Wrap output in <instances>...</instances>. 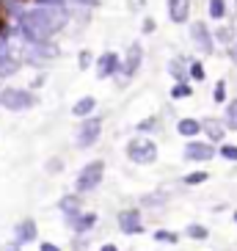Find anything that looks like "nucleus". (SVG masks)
Returning <instances> with one entry per match:
<instances>
[{
  "instance_id": "f257e3e1",
  "label": "nucleus",
  "mask_w": 237,
  "mask_h": 251,
  "mask_svg": "<svg viewBox=\"0 0 237 251\" xmlns=\"http://www.w3.org/2000/svg\"><path fill=\"white\" fill-rule=\"evenodd\" d=\"M67 25V14H64V8L58 6H39L33 11H25L20 17V30H23V36L33 45L39 42H47L52 33H58L61 28Z\"/></svg>"
},
{
  "instance_id": "f03ea898",
  "label": "nucleus",
  "mask_w": 237,
  "mask_h": 251,
  "mask_svg": "<svg viewBox=\"0 0 237 251\" xmlns=\"http://www.w3.org/2000/svg\"><path fill=\"white\" fill-rule=\"evenodd\" d=\"M127 157L138 166H152V163H157V144L152 138L138 135L127 144Z\"/></svg>"
},
{
  "instance_id": "7ed1b4c3",
  "label": "nucleus",
  "mask_w": 237,
  "mask_h": 251,
  "mask_svg": "<svg viewBox=\"0 0 237 251\" xmlns=\"http://www.w3.org/2000/svg\"><path fill=\"white\" fill-rule=\"evenodd\" d=\"M102 177H105V163L102 160L86 163V166L80 169V174H77V179H74V191H77V193L94 191L96 185L102 182Z\"/></svg>"
},
{
  "instance_id": "20e7f679",
  "label": "nucleus",
  "mask_w": 237,
  "mask_h": 251,
  "mask_svg": "<svg viewBox=\"0 0 237 251\" xmlns=\"http://www.w3.org/2000/svg\"><path fill=\"white\" fill-rule=\"evenodd\" d=\"M0 105L8 108V111H28V108L36 105V97L23 89H3L0 91Z\"/></svg>"
},
{
  "instance_id": "39448f33",
  "label": "nucleus",
  "mask_w": 237,
  "mask_h": 251,
  "mask_svg": "<svg viewBox=\"0 0 237 251\" xmlns=\"http://www.w3.org/2000/svg\"><path fill=\"white\" fill-rule=\"evenodd\" d=\"M99 133H102V119L86 116L80 125V133H77V147H94L99 141Z\"/></svg>"
},
{
  "instance_id": "423d86ee",
  "label": "nucleus",
  "mask_w": 237,
  "mask_h": 251,
  "mask_svg": "<svg viewBox=\"0 0 237 251\" xmlns=\"http://www.w3.org/2000/svg\"><path fill=\"white\" fill-rule=\"evenodd\" d=\"M118 229L124 235H141L143 224H141V213L138 210H121L118 213Z\"/></svg>"
},
{
  "instance_id": "0eeeda50",
  "label": "nucleus",
  "mask_w": 237,
  "mask_h": 251,
  "mask_svg": "<svg viewBox=\"0 0 237 251\" xmlns=\"http://www.w3.org/2000/svg\"><path fill=\"white\" fill-rule=\"evenodd\" d=\"M118 67H121V61H118L116 52H102V55H99V61H96V77H99V80H105V77L116 75Z\"/></svg>"
},
{
  "instance_id": "6e6552de",
  "label": "nucleus",
  "mask_w": 237,
  "mask_h": 251,
  "mask_svg": "<svg viewBox=\"0 0 237 251\" xmlns=\"http://www.w3.org/2000/svg\"><path fill=\"white\" fill-rule=\"evenodd\" d=\"M190 39L196 42V47H199L201 52H213V36H210V30L204 23H193L190 25Z\"/></svg>"
},
{
  "instance_id": "1a4fd4ad",
  "label": "nucleus",
  "mask_w": 237,
  "mask_h": 251,
  "mask_svg": "<svg viewBox=\"0 0 237 251\" xmlns=\"http://www.w3.org/2000/svg\"><path fill=\"white\" fill-rule=\"evenodd\" d=\"M215 157V149L210 144H201V141H188L185 147V160H210Z\"/></svg>"
},
{
  "instance_id": "9d476101",
  "label": "nucleus",
  "mask_w": 237,
  "mask_h": 251,
  "mask_svg": "<svg viewBox=\"0 0 237 251\" xmlns=\"http://www.w3.org/2000/svg\"><path fill=\"white\" fill-rule=\"evenodd\" d=\"M141 58H143V47L135 42L133 47H130V52H127L124 64H121V69H124L127 77H133V75H138V69H141Z\"/></svg>"
},
{
  "instance_id": "9b49d317",
  "label": "nucleus",
  "mask_w": 237,
  "mask_h": 251,
  "mask_svg": "<svg viewBox=\"0 0 237 251\" xmlns=\"http://www.w3.org/2000/svg\"><path fill=\"white\" fill-rule=\"evenodd\" d=\"M168 17L171 23H188L190 20V0H168Z\"/></svg>"
},
{
  "instance_id": "f8f14e48",
  "label": "nucleus",
  "mask_w": 237,
  "mask_h": 251,
  "mask_svg": "<svg viewBox=\"0 0 237 251\" xmlns=\"http://www.w3.org/2000/svg\"><path fill=\"white\" fill-rule=\"evenodd\" d=\"M14 240H17L20 246L30 243V240H36V221H30V218H25V221L20 224V226H17Z\"/></svg>"
},
{
  "instance_id": "ddd939ff",
  "label": "nucleus",
  "mask_w": 237,
  "mask_h": 251,
  "mask_svg": "<svg viewBox=\"0 0 237 251\" xmlns=\"http://www.w3.org/2000/svg\"><path fill=\"white\" fill-rule=\"evenodd\" d=\"M69 224H72L74 232H89L96 224V215L94 213H74V215H69Z\"/></svg>"
},
{
  "instance_id": "4468645a",
  "label": "nucleus",
  "mask_w": 237,
  "mask_h": 251,
  "mask_svg": "<svg viewBox=\"0 0 237 251\" xmlns=\"http://www.w3.org/2000/svg\"><path fill=\"white\" fill-rule=\"evenodd\" d=\"M177 133L182 135V138H196V135L201 133V122H196V119H179Z\"/></svg>"
},
{
  "instance_id": "2eb2a0df",
  "label": "nucleus",
  "mask_w": 237,
  "mask_h": 251,
  "mask_svg": "<svg viewBox=\"0 0 237 251\" xmlns=\"http://www.w3.org/2000/svg\"><path fill=\"white\" fill-rule=\"evenodd\" d=\"M96 108V100L94 97H83V100H77V102L72 105V113L77 119H86V116H91V111Z\"/></svg>"
},
{
  "instance_id": "dca6fc26",
  "label": "nucleus",
  "mask_w": 237,
  "mask_h": 251,
  "mask_svg": "<svg viewBox=\"0 0 237 251\" xmlns=\"http://www.w3.org/2000/svg\"><path fill=\"white\" fill-rule=\"evenodd\" d=\"M201 130L210 135V141H223V135H226V127H223L218 119H207V122L201 125Z\"/></svg>"
},
{
  "instance_id": "f3484780",
  "label": "nucleus",
  "mask_w": 237,
  "mask_h": 251,
  "mask_svg": "<svg viewBox=\"0 0 237 251\" xmlns=\"http://www.w3.org/2000/svg\"><path fill=\"white\" fill-rule=\"evenodd\" d=\"M80 193H72V196H64L61 199V210L67 215H74V213H80Z\"/></svg>"
},
{
  "instance_id": "a211bd4d",
  "label": "nucleus",
  "mask_w": 237,
  "mask_h": 251,
  "mask_svg": "<svg viewBox=\"0 0 237 251\" xmlns=\"http://www.w3.org/2000/svg\"><path fill=\"white\" fill-rule=\"evenodd\" d=\"M185 235L190 237V240H207V237H210V229L201 226V224H190V226L185 229Z\"/></svg>"
},
{
  "instance_id": "6ab92c4d",
  "label": "nucleus",
  "mask_w": 237,
  "mask_h": 251,
  "mask_svg": "<svg viewBox=\"0 0 237 251\" xmlns=\"http://www.w3.org/2000/svg\"><path fill=\"white\" fill-rule=\"evenodd\" d=\"M210 17L213 20H223L226 17V3L223 0H210Z\"/></svg>"
},
{
  "instance_id": "aec40b11",
  "label": "nucleus",
  "mask_w": 237,
  "mask_h": 251,
  "mask_svg": "<svg viewBox=\"0 0 237 251\" xmlns=\"http://www.w3.org/2000/svg\"><path fill=\"white\" fill-rule=\"evenodd\" d=\"M215 39L223 42V45H232V42H235V30H232L229 25H221V28L215 30Z\"/></svg>"
},
{
  "instance_id": "412c9836",
  "label": "nucleus",
  "mask_w": 237,
  "mask_h": 251,
  "mask_svg": "<svg viewBox=\"0 0 237 251\" xmlns=\"http://www.w3.org/2000/svg\"><path fill=\"white\" fill-rule=\"evenodd\" d=\"M168 72H171V77H174V80H179V83L188 77V75H185V67H182V61H179V58L168 64Z\"/></svg>"
},
{
  "instance_id": "4be33fe9",
  "label": "nucleus",
  "mask_w": 237,
  "mask_h": 251,
  "mask_svg": "<svg viewBox=\"0 0 237 251\" xmlns=\"http://www.w3.org/2000/svg\"><path fill=\"white\" fill-rule=\"evenodd\" d=\"M226 127L237 130V100H232V102L226 105Z\"/></svg>"
},
{
  "instance_id": "5701e85b",
  "label": "nucleus",
  "mask_w": 237,
  "mask_h": 251,
  "mask_svg": "<svg viewBox=\"0 0 237 251\" xmlns=\"http://www.w3.org/2000/svg\"><path fill=\"white\" fill-rule=\"evenodd\" d=\"M207 179H210L207 171H193V174L185 177V185H201V182H207Z\"/></svg>"
},
{
  "instance_id": "b1692460",
  "label": "nucleus",
  "mask_w": 237,
  "mask_h": 251,
  "mask_svg": "<svg viewBox=\"0 0 237 251\" xmlns=\"http://www.w3.org/2000/svg\"><path fill=\"white\" fill-rule=\"evenodd\" d=\"M171 97H174V100H185V97H190V86H188V83H177V86L171 89Z\"/></svg>"
},
{
  "instance_id": "393cba45",
  "label": "nucleus",
  "mask_w": 237,
  "mask_h": 251,
  "mask_svg": "<svg viewBox=\"0 0 237 251\" xmlns=\"http://www.w3.org/2000/svg\"><path fill=\"white\" fill-rule=\"evenodd\" d=\"M188 75H190L193 80H204V77H207V75H204V67H201L199 61H193V64H190V69H188Z\"/></svg>"
},
{
  "instance_id": "a878e982",
  "label": "nucleus",
  "mask_w": 237,
  "mask_h": 251,
  "mask_svg": "<svg viewBox=\"0 0 237 251\" xmlns=\"http://www.w3.org/2000/svg\"><path fill=\"white\" fill-rule=\"evenodd\" d=\"M221 157H223V160L237 163V147H232V144H223V147H221Z\"/></svg>"
},
{
  "instance_id": "bb28decb",
  "label": "nucleus",
  "mask_w": 237,
  "mask_h": 251,
  "mask_svg": "<svg viewBox=\"0 0 237 251\" xmlns=\"http://www.w3.org/2000/svg\"><path fill=\"white\" fill-rule=\"evenodd\" d=\"M213 100H215V102H223V100H226V83H223V80L215 83V89H213Z\"/></svg>"
},
{
  "instance_id": "cd10ccee",
  "label": "nucleus",
  "mask_w": 237,
  "mask_h": 251,
  "mask_svg": "<svg viewBox=\"0 0 237 251\" xmlns=\"http://www.w3.org/2000/svg\"><path fill=\"white\" fill-rule=\"evenodd\" d=\"M155 240H160V243H177L179 235H174V232H155Z\"/></svg>"
},
{
  "instance_id": "c85d7f7f",
  "label": "nucleus",
  "mask_w": 237,
  "mask_h": 251,
  "mask_svg": "<svg viewBox=\"0 0 237 251\" xmlns=\"http://www.w3.org/2000/svg\"><path fill=\"white\" fill-rule=\"evenodd\" d=\"M8 33V17H6V6L0 3V39Z\"/></svg>"
},
{
  "instance_id": "c756f323",
  "label": "nucleus",
  "mask_w": 237,
  "mask_h": 251,
  "mask_svg": "<svg viewBox=\"0 0 237 251\" xmlns=\"http://www.w3.org/2000/svg\"><path fill=\"white\" fill-rule=\"evenodd\" d=\"M77 64H80V69H86L91 64V55H89V50H83L80 52V61H77Z\"/></svg>"
},
{
  "instance_id": "7c9ffc66",
  "label": "nucleus",
  "mask_w": 237,
  "mask_h": 251,
  "mask_svg": "<svg viewBox=\"0 0 237 251\" xmlns=\"http://www.w3.org/2000/svg\"><path fill=\"white\" fill-rule=\"evenodd\" d=\"M39 6H58V8H64V0H36Z\"/></svg>"
},
{
  "instance_id": "2f4dec72",
  "label": "nucleus",
  "mask_w": 237,
  "mask_h": 251,
  "mask_svg": "<svg viewBox=\"0 0 237 251\" xmlns=\"http://www.w3.org/2000/svg\"><path fill=\"white\" fill-rule=\"evenodd\" d=\"M74 3H80V6H89V8H96V6H99V0H74Z\"/></svg>"
},
{
  "instance_id": "473e14b6",
  "label": "nucleus",
  "mask_w": 237,
  "mask_h": 251,
  "mask_svg": "<svg viewBox=\"0 0 237 251\" xmlns=\"http://www.w3.org/2000/svg\"><path fill=\"white\" fill-rule=\"evenodd\" d=\"M155 30V20H143V33H152Z\"/></svg>"
},
{
  "instance_id": "72a5a7b5",
  "label": "nucleus",
  "mask_w": 237,
  "mask_h": 251,
  "mask_svg": "<svg viewBox=\"0 0 237 251\" xmlns=\"http://www.w3.org/2000/svg\"><path fill=\"white\" fill-rule=\"evenodd\" d=\"M229 58H232V61H235V64H237V39H235V42H232V47H229Z\"/></svg>"
},
{
  "instance_id": "f704fd0d",
  "label": "nucleus",
  "mask_w": 237,
  "mask_h": 251,
  "mask_svg": "<svg viewBox=\"0 0 237 251\" xmlns=\"http://www.w3.org/2000/svg\"><path fill=\"white\" fill-rule=\"evenodd\" d=\"M39 251H61V249L55 243H42V249H39Z\"/></svg>"
},
{
  "instance_id": "c9c22d12",
  "label": "nucleus",
  "mask_w": 237,
  "mask_h": 251,
  "mask_svg": "<svg viewBox=\"0 0 237 251\" xmlns=\"http://www.w3.org/2000/svg\"><path fill=\"white\" fill-rule=\"evenodd\" d=\"M61 169V160H50V166H47V171H58Z\"/></svg>"
},
{
  "instance_id": "e433bc0d",
  "label": "nucleus",
  "mask_w": 237,
  "mask_h": 251,
  "mask_svg": "<svg viewBox=\"0 0 237 251\" xmlns=\"http://www.w3.org/2000/svg\"><path fill=\"white\" fill-rule=\"evenodd\" d=\"M20 249H23V246H20V243H17V240H14V243H8V246H6V249H3V251H20Z\"/></svg>"
},
{
  "instance_id": "4c0bfd02",
  "label": "nucleus",
  "mask_w": 237,
  "mask_h": 251,
  "mask_svg": "<svg viewBox=\"0 0 237 251\" xmlns=\"http://www.w3.org/2000/svg\"><path fill=\"white\" fill-rule=\"evenodd\" d=\"M99 251H118V249H116V246H113V243H108V246H102V249H99Z\"/></svg>"
},
{
  "instance_id": "58836bf2",
  "label": "nucleus",
  "mask_w": 237,
  "mask_h": 251,
  "mask_svg": "<svg viewBox=\"0 0 237 251\" xmlns=\"http://www.w3.org/2000/svg\"><path fill=\"white\" fill-rule=\"evenodd\" d=\"M235 224H237V210H235Z\"/></svg>"
},
{
  "instance_id": "ea45409f",
  "label": "nucleus",
  "mask_w": 237,
  "mask_h": 251,
  "mask_svg": "<svg viewBox=\"0 0 237 251\" xmlns=\"http://www.w3.org/2000/svg\"><path fill=\"white\" fill-rule=\"evenodd\" d=\"M20 3H25V0H20Z\"/></svg>"
}]
</instances>
